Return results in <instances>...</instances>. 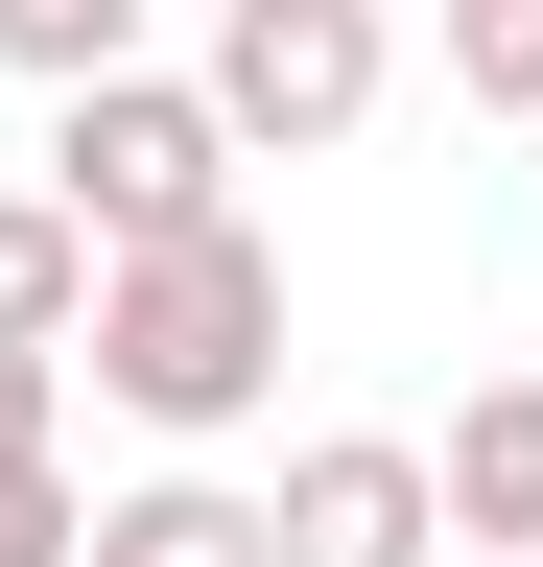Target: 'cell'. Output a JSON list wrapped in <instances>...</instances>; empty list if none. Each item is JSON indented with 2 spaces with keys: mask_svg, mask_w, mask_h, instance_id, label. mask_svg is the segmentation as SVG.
I'll return each mask as SVG.
<instances>
[{
  "mask_svg": "<svg viewBox=\"0 0 543 567\" xmlns=\"http://www.w3.org/2000/svg\"><path fill=\"white\" fill-rule=\"evenodd\" d=\"M118 48H143V0H0V71H24V95H72Z\"/></svg>",
  "mask_w": 543,
  "mask_h": 567,
  "instance_id": "8",
  "label": "cell"
},
{
  "mask_svg": "<svg viewBox=\"0 0 543 567\" xmlns=\"http://www.w3.org/2000/svg\"><path fill=\"white\" fill-rule=\"evenodd\" d=\"M260 544H284V567H449V473H426V425H307L284 496H260Z\"/></svg>",
  "mask_w": 543,
  "mask_h": 567,
  "instance_id": "4",
  "label": "cell"
},
{
  "mask_svg": "<svg viewBox=\"0 0 543 567\" xmlns=\"http://www.w3.org/2000/svg\"><path fill=\"white\" fill-rule=\"evenodd\" d=\"M449 567H543V544H449Z\"/></svg>",
  "mask_w": 543,
  "mask_h": 567,
  "instance_id": "12",
  "label": "cell"
},
{
  "mask_svg": "<svg viewBox=\"0 0 543 567\" xmlns=\"http://www.w3.org/2000/svg\"><path fill=\"white\" fill-rule=\"evenodd\" d=\"M449 95L472 118H543V0H449Z\"/></svg>",
  "mask_w": 543,
  "mask_h": 567,
  "instance_id": "9",
  "label": "cell"
},
{
  "mask_svg": "<svg viewBox=\"0 0 543 567\" xmlns=\"http://www.w3.org/2000/svg\"><path fill=\"white\" fill-rule=\"evenodd\" d=\"M426 473H449V544H543V379H472L426 425Z\"/></svg>",
  "mask_w": 543,
  "mask_h": 567,
  "instance_id": "5",
  "label": "cell"
},
{
  "mask_svg": "<svg viewBox=\"0 0 543 567\" xmlns=\"http://www.w3.org/2000/svg\"><path fill=\"white\" fill-rule=\"evenodd\" d=\"M237 166L260 142L213 118V71H72V95H48V189H72V237L118 260V237H189V213H237Z\"/></svg>",
  "mask_w": 543,
  "mask_h": 567,
  "instance_id": "2",
  "label": "cell"
},
{
  "mask_svg": "<svg viewBox=\"0 0 543 567\" xmlns=\"http://www.w3.org/2000/svg\"><path fill=\"white\" fill-rule=\"evenodd\" d=\"M48 425H72V354H48V331H0V450H48Z\"/></svg>",
  "mask_w": 543,
  "mask_h": 567,
  "instance_id": "11",
  "label": "cell"
},
{
  "mask_svg": "<svg viewBox=\"0 0 543 567\" xmlns=\"http://www.w3.org/2000/svg\"><path fill=\"white\" fill-rule=\"evenodd\" d=\"M72 520H95L72 450H0V567H72Z\"/></svg>",
  "mask_w": 543,
  "mask_h": 567,
  "instance_id": "10",
  "label": "cell"
},
{
  "mask_svg": "<svg viewBox=\"0 0 543 567\" xmlns=\"http://www.w3.org/2000/svg\"><path fill=\"white\" fill-rule=\"evenodd\" d=\"M72 308H95V237H72V189H0V331H48V354H72Z\"/></svg>",
  "mask_w": 543,
  "mask_h": 567,
  "instance_id": "7",
  "label": "cell"
},
{
  "mask_svg": "<svg viewBox=\"0 0 543 567\" xmlns=\"http://www.w3.org/2000/svg\"><path fill=\"white\" fill-rule=\"evenodd\" d=\"M378 95H401V24H378V0H213V118L260 142V166H331Z\"/></svg>",
  "mask_w": 543,
  "mask_h": 567,
  "instance_id": "3",
  "label": "cell"
},
{
  "mask_svg": "<svg viewBox=\"0 0 543 567\" xmlns=\"http://www.w3.org/2000/svg\"><path fill=\"white\" fill-rule=\"evenodd\" d=\"M72 567H284V544H260L237 473H118L95 520H72Z\"/></svg>",
  "mask_w": 543,
  "mask_h": 567,
  "instance_id": "6",
  "label": "cell"
},
{
  "mask_svg": "<svg viewBox=\"0 0 543 567\" xmlns=\"http://www.w3.org/2000/svg\"><path fill=\"white\" fill-rule=\"evenodd\" d=\"M72 379H95L118 425H166V450H237V425L284 402V237H260V213L118 237L95 308H72Z\"/></svg>",
  "mask_w": 543,
  "mask_h": 567,
  "instance_id": "1",
  "label": "cell"
}]
</instances>
